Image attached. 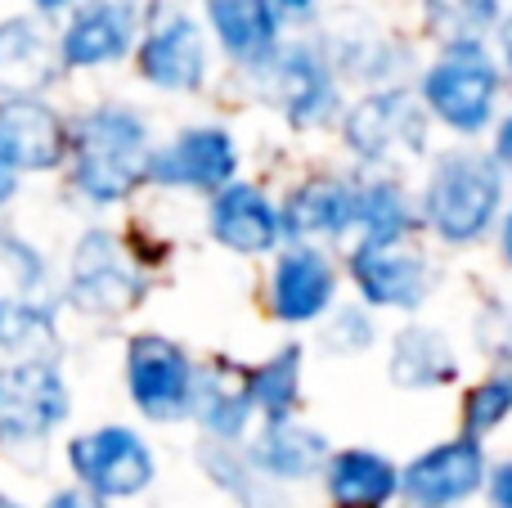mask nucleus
I'll use <instances>...</instances> for the list:
<instances>
[{
	"label": "nucleus",
	"instance_id": "obj_28",
	"mask_svg": "<svg viewBox=\"0 0 512 508\" xmlns=\"http://www.w3.org/2000/svg\"><path fill=\"white\" fill-rule=\"evenodd\" d=\"M504 18V0H423V23L445 41H486Z\"/></svg>",
	"mask_w": 512,
	"mask_h": 508
},
{
	"label": "nucleus",
	"instance_id": "obj_29",
	"mask_svg": "<svg viewBox=\"0 0 512 508\" xmlns=\"http://www.w3.org/2000/svg\"><path fill=\"white\" fill-rule=\"evenodd\" d=\"M198 459H203L207 477H212L221 491H230L243 508H265V500H270V477L256 473L243 450H234L230 441H207Z\"/></svg>",
	"mask_w": 512,
	"mask_h": 508
},
{
	"label": "nucleus",
	"instance_id": "obj_36",
	"mask_svg": "<svg viewBox=\"0 0 512 508\" xmlns=\"http://www.w3.org/2000/svg\"><path fill=\"white\" fill-rule=\"evenodd\" d=\"M27 5H32L36 14H63V9L77 5V0H27Z\"/></svg>",
	"mask_w": 512,
	"mask_h": 508
},
{
	"label": "nucleus",
	"instance_id": "obj_33",
	"mask_svg": "<svg viewBox=\"0 0 512 508\" xmlns=\"http://www.w3.org/2000/svg\"><path fill=\"white\" fill-rule=\"evenodd\" d=\"M319 5L324 0H274V9H279V18H297V23H306V18L319 14Z\"/></svg>",
	"mask_w": 512,
	"mask_h": 508
},
{
	"label": "nucleus",
	"instance_id": "obj_10",
	"mask_svg": "<svg viewBox=\"0 0 512 508\" xmlns=\"http://www.w3.org/2000/svg\"><path fill=\"white\" fill-rule=\"evenodd\" d=\"M198 365L180 342L162 333H135L126 342V392L131 405L153 423H180L194 405Z\"/></svg>",
	"mask_w": 512,
	"mask_h": 508
},
{
	"label": "nucleus",
	"instance_id": "obj_5",
	"mask_svg": "<svg viewBox=\"0 0 512 508\" xmlns=\"http://www.w3.org/2000/svg\"><path fill=\"white\" fill-rule=\"evenodd\" d=\"M54 342L50 266L27 239L0 234V351L50 356Z\"/></svg>",
	"mask_w": 512,
	"mask_h": 508
},
{
	"label": "nucleus",
	"instance_id": "obj_3",
	"mask_svg": "<svg viewBox=\"0 0 512 508\" xmlns=\"http://www.w3.org/2000/svg\"><path fill=\"white\" fill-rule=\"evenodd\" d=\"M499 95L504 63L486 41H445L418 77V104L427 108V117L472 140L499 122Z\"/></svg>",
	"mask_w": 512,
	"mask_h": 508
},
{
	"label": "nucleus",
	"instance_id": "obj_30",
	"mask_svg": "<svg viewBox=\"0 0 512 508\" xmlns=\"http://www.w3.org/2000/svg\"><path fill=\"white\" fill-rule=\"evenodd\" d=\"M508 410H512V383H508V374L481 378V383L472 387L468 396H463V437L486 441L490 432L504 428Z\"/></svg>",
	"mask_w": 512,
	"mask_h": 508
},
{
	"label": "nucleus",
	"instance_id": "obj_32",
	"mask_svg": "<svg viewBox=\"0 0 512 508\" xmlns=\"http://www.w3.org/2000/svg\"><path fill=\"white\" fill-rule=\"evenodd\" d=\"M41 508H104V500H99V495H90L86 486H72V491H54Z\"/></svg>",
	"mask_w": 512,
	"mask_h": 508
},
{
	"label": "nucleus",
	"instance_id": "obj_22",
	"mask_svg": "<svg viewBox=\"0 0 512 508\" xmlns=\"http://www.w3.org/2000/svg\"><path fill=\"white\" fill-rule=\"evenodd\" d=\"M319 473H324V491H328V500H333V508H387L396 500L400 468L369 446L328 450Z\"/></svg>",
	"mask_w": 512,
	"mask_h": 508
},
{
	"label": "nucleus",
	"instance_id": "obj_20",
	"mask_svg": "<svg viewBox=\"0 0 512 508\" xmlns=\"http://www.w3.org/2000/svg\"><path fill=\"white\" fill-rule=\"evenodd\" d=\"M207 27L212 41L248 72H261L283 45V18L274 0H207Z\"/></svg>",
	"mask_w": 512,
	"mask_h": 508
},
{
	"label": "nucleus",
	"instance_id": "obj_4",
	"mask_svg": "<svg viewBox=\"0 0 512 508\" xmlns=\"http://www.w3.org/2000/svg\"><path fill=\"white\" fill-rule=\"evenodd\" d=\"M337 122H342V144L351 149V158L373 171H396L405 162L427 158L432 117L418 104L414 90H405V86L369 90Z\"/></svg>",
	"mask_w": 512,
	"mask_h": 508
},
{
	"label": "nucleus",
	"instance_id": "obj_26",
	"mask_svg": "<svg viewBox=\"0 0 512 508\" xmlns=\"http://www.w3.org/2000/svg\"><path fill=\"white\" fill-rule=\"evenodd\" d=\"M301 360H306L301 342H288V347H279L270 360L243 369V392H248L252 414H261V419H283V414L297 410V401H301Z\"/></svg>",
	"mask_w": 512,
	"mask_h": 508
},
{
	"label": "nucleus",
	"instance_id": "obj_37",
	"mask_svg": "<svg viewBox=\"0 0 512 508\" xmlns=\"http://www.w3.org/2000/svg\"><path fill=\"white\" fill-rule=\"evenodd\" d=\"M0 508H23L18 500H9V495H0Z\"/></svg>",
	"mask_w": 512,
	"mask_h": 508
},
{
	"label": "nucleus",
	"instance_id": "obj_1",
	"mask_svg": "<svg viewBox=\"0 0 512 508\" xmlns=\"http://www.w3.org/2000/svg\"><path fill=\"white\" fill-rule=\"evenodd\" d=\"M153 131L140 108L99 104L68 126V185L95 207H117L149 185Z\"/></svg>",
	"mask_w": 512,
	"mask_h": 508
},
{
	"label": "nucleus",
	"instance_id": "obj_25",
	"mask_svg": "<svg viewBox=\"0 0 512 508\" xmlns=\"http://www.w3.org/2000/svg\"><path fill=\"white\" fill-rule=\"evenodd\" d=\"M41 18L18 14L0 23V77H5V86H14L9 95H36V86L54 81V72H59V50H54V36Z\"/></svg>",
	"mask_w": 512,
	"mask_h": 508
},
{
	"label": "nucleus",
	"instance_id": "obj_15",
	"mask_svg": "<svg viewBox=\"0 0 512 508\" xmlns=\"http://www.w3.org/2000/svg\"><path fill=\"white\" fill-rule=\"evenodd\" d=\"M140 36V14L131 0H86L68 14L63 32L54 36L59 50V68L86 72V68H108V63L126 59Z\"/></svg>",
	"mask_w": 512,
	"mask_h": 508
},
{
	"label": "nucleus",
	"instance_id": "obj_11",
	"mask_svg": "<svg viewBox=\"0 0 512 508\" xmlns=\"http://www.w3.org/2000/svg\"><path fill=\"white\" fill-rule=\"evenodd\" d=\"M256 77H270V99L292 131H324L342 117V86L319 45H279Z\"/></svg>",
	"mask_w": 512,
	"mask_h": 508
},
{
	"label": "nucleus",
	"instance_id": "obj_8",
	"mask_svg": "<svg viewBox=\"0 0 512 508\" xmlns=\"http://www.w3.org/2000/svg\"><path fill=\"white\" fill-rule=\"evenodd\" d=\"M72 410V392L54 356H18L0 365V446H36Z\"/></svg>",
	"mask_w": 512,
	"mask_h": 508
},
{
	"label": "nucleus",
	"instance_id": "obj_18",
	"mask_svg": "<svg viewBox=\"0 0 512 508\" xmlns=\"http://www.w3.org/2000/svg\"><path fill=\"white\" fill-rule=\"evenodd\" d=\"M207 234L234 257H265L283 243L279 203L252 180H225L207 194Z\"/></svg>",
	"mask_w": 512,
	"mask_h": 508
},
{
	"label": "nucleus",
	"instance_id": "obj_2",
	"mask_svg": "<svg viewBox=\"0 0 512 508\" xmlns=\"http://www.w3.org/2000/svg\"><path fill=\"white\" fill-rule=\"evenodd\" d=\"M504 212V162L490 149L463 144L445 149L427 167V185L418 194V221L441 243L468 248L499 225Z\"/></svg>",
	"mask_w": 512,
	"mask_h": 508
},
{
	"label": "nucleus",
	"instance_id": "obj_21",
	"mask_svg": "<svg viewBox=\"0 0 512 508\" xmlns=\"http://www.w3.org/2000/svg\"><path fill=\"white\" fill-rule=\"evenodd\" d=\"M243 455H248V464L256 473L270 477V482H306V477H315L319 468H324L328 441L319 437L315 428L297 423L292 414H283V419L261 423L256 441Z\"/></svg>",
	"mask_w": 512,
	"mask_h": 508
},
{
	"label": "nucleus",
	"instance_id": "obj_7",
	"mask_svg": "<svg viewBox=\"0 0 512 508\" xmlns=\"http://www.w3.org/2000/svg\"><path fill=\"white\" fill-rule=\"evenodd\" d=\"M144 288H149L144 266L113 230H86L72 243L63 302L77 306L81 315L117 320V315L135 311L144 302Z\"/></svg>",
	"mask_w": 512,
	"mask_h": 508
},
{
	"label": "nucleus",
	"instance_id": "obj_19",
	"mask_svg": "<svg viewBox=\"0 0 512 508\" xmlns=\"http://www.w3.org/2000/svg\"><path fill=\"white\" fill-rule=\"evenodd\" d=\"M279 230L301 243H342L355 234V176L319 171L297 180L279 203Z\"/></svg>",
	"mask_w": 512,
	"mask_h": 508
},
{
	"label": "nucleus",
	"instance_id": "obj_24",
	"mask_svg": "<svg viewBox=\"0 0 512 508\" xmlns=\"http://www.w3.org/2000/svg\"><path fill=\"white\" fill-rule=\"evenodd\" d=\"M189 419H194L212 441L239 446V441L248 437L252 419H256L252 405H248V392H243V369H234L230 360H216L212 369H198Z\"/></svg>",
	"mask_w": 512,
	"mask_h": 508
},
{
	"label": "nucleus",
	"instance_id": "obj_27",
	"mask_svg": "<svg viewBox=\"0 0 512 508\" xmlns=\"http://www.w3.org/2000/svg\"><path fill=\"white\" fill-rule=\"evenodd\" d=\"M418 203L396 176L355 180V234L382 239V234H414Z\"/></svg>",
	"mask_w": 512,
	"mask_h": 508
},
{
	"label": "nucleus",
	"instance_id": "obj_14",
	"mask_svg": "<svg viewBox=\"0 0 512 508\" xmlns=\"http://www.w3.org/2000/svg\"><path fill=\"white\" fill-rule=\"evenodd\" d=\"M486 446L477 437H454L423 450L396 473V495L409 508H454L468 504L486 486Z\"/></svg>",
	"mask_w": 512,
	"mask_h": 508
},
{
	"label": "nucleus",
	"instance_id": "obj_16",
	"mask_svg": "<svg viewBox=\"0 0 512 508\" xmlns=\"http://www.w3.org/2000/svg\"><path fill=\"white\" fill-rule=\"evenodd\" d=\"M337 306V266L319 243L288 239L270 270V311L279 324H315Z\"/></svg>",
	"mask_w": 512,
	"mask_h": 508
},
{
	"label": "nucleus",
	"instance_id": "obj_23",
	"mask_svg": "<svg viewBox=\"0 0 512 508\" xmlns=\"http://www.w3.org/2000/svg\"><path fill=\"white\" fill-rule=\"evenodd\" d=\"M387 378L405 392H432V387H450L459 378V356H454L450 338L432 324H405L391 338Z\"/></svg>",
	"mask_w": 512,
	"mask_h": 508
},
{
	"label": "nucleus",
	"instance_id": "obj_17",
	"mask_svg": "<svg viewBox=\"0 0 512 508\" xmlns=\"http://www.w3.org/2000/svg\"><path fill=\"white\" fill-rule=\"evenodd\" d=\"M68 158V122L41 95L0 99V162L14 176L27 171H59Z\"/></svg>",
	"mask_w": 512,
	"mask_h": 508
},
{
	"label": "nucleus",
	"instance_id": "obj_12",
	"mask_svg": "<svg viewBox=\"0 0 512 508\" xmlns=\"http://www.w3.org/2000/svg\"><path fill=\"white\" fill-rule=\"evenodd\" d=\"M135 68L140 81L167 95H198L212 72V50H207V32L198 18L162 14L144 36H135Z\"/></svg>",
	"mask_w": 512,
	"mask_h": 508
},
{
	"label": "nucleus",
	"instance_id": "obj_6",
	"mask_svg": "<svg viewBox=\"0 0 512 508\" xmlns=\"http://www.w3.org/2000/svg\"><path fill=\"white\" fill-rule=\"evenodd\" d=\"M346 270L364 306H378V311L414 315L436 293V266L414 234H382V239L360 234L346 257Z\"/></svg>",
	"mask_w": 512,
	"mask_h": 508
},
{
	"label": "nucleus",
	"instance_id": "obj_9",
	"mask_svg": "<svg viewBox=\"0 0 512 508\" xmlns=\"http://www.w3.org/2000/svg\"><path fill=\"white\" fill-rule=\"evenodd\" d=\"M68 468L77 486H86L99 500H131L149 491L158 477V459L144 446V437L122 423H104L68 441Z\"/></svg>",
	"mask_w": 512,
	"mask_h": 508
},
{
	"label": "nucleus",
	"instance_id": "obj_34",
	"mask_svg": "<svg viewBox=\"0 0 512 508\" xmlns=\"http://www.w3.org/2000/svg\"><path fill=\"white\" fill-rule=\"evenodd\" d=\"M486 482H490V500H495V508H508V464L486 468Z\"/></svg>",
	"mask_w": 512,
	"mask_h": 508
},
{
	"label": "nucleus",
	"instance_id": "obj_31",
	"mask_svg": "<svg viewBox=\"0 0 512 508\" xmlns=\"http://www.w3.org/2000/svg\"><path fill=\"white\" fill-rule=\"evenodd\" d=\"M319 342L328 351H337V356H360V351H369L378 342V324H373L369 306H337L324 320Z\"/></svg>",
	"mask_w": 512,
	"mask_h": 508
},
{
	"label": "nucleus",
	"instance_id": "obj_35",
	"mask_svg": "<svg viewBox=\"0 0 512 508\" xmlns=\"http://www.w3.org/2000/svg\"><path fill=\"white\" fill-rule=\"evenodd\" d=\"M14 194H18V176L5 167V162H0V203H9Z\"/></svg>",
	"mask_w": 512,
	"mask_h": 508
},
{
	"label": "nucleus",
	"instance_id": "obj_13",
	"mask_svg": "<svg viewBox=\"0 0 512 508\" xmlns=\"http://www.w3.org/2000/svg\"><path fill=\"white\" fill-rule=\"evenodd\" d=\"M239 176V140L216 122L185 126L149 158V185L180 194H212Z\"/></svg>",
	"mask_w": 512,
	"mask_h": 508
}]
</instances>
